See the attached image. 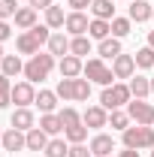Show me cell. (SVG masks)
<instances>
[{
  "instance_id": "cell-1",
  "label": "cell",
  "mask_w": 154,
  "mask_h": 157,
  "mask_svg": "<svg viewBox=\"0 0 154 157\" xmlns=\"http://www.w3.org/2000/svg\"><path fill=\"white\" fill-rule=\"evenodd\" d=\"M130 100H133V94H130V85H121V82H115V85L103 88V94H100V106H103V109H109V112H115V109H121V106H127Z\"/></svg>"
},
{
  "instance_id": "cell-2",
  "label": "cell",
  "mask_w": 154,
  "mask_h": 157,
  "mask_svg": "<svg viewBox=\"0 0 154 157\" xmlns=\"http://www.w3.org/2000/svg\"><path fill=\"white\" fill-rule=\"evenodd\" d=\"M52 70H55V55H42V52H39V55H33V58L24 63V78L37 85L42 78H48Z\"/></svg>"
},
{
  "instance_id": "cell-3",
  "label": "cell",
  "mask_w": 154,
  "mask_h": 157,
  "mask_svg": "<svg viewBox=\"0 0 154 157\" xmlns=\"http://www.w3.org/2000/svg\"><path fill=\"white\" fill-rule=\"evenodd\" d=\"M124 148H133V151L154 148V127H145V124L127 127L124 130Z\"/></svg>"
},
{
  "instance_id": "cell-4",
  "label": "cell",
  "mask_w": 154,
  "mask_h": 157,
  "mask_svg": "<svg viewBox=\"0 0 154 157\" xmlns=\"http://www.w3.org/2000/svg\"><path fill=\"white\" fill-rule=\"evenodd\" d=\"M82 76L88 78V82H94V85H103V88L115 85V73H112V67H106V63H103V58H91L88 63H85Z\"/></svg>"
},
{
  "instance_id": "cell-5",
  "label": "cell",
  "mask_w": 154,
  "mask_h": 157,
  "mask_svg": "<svg viewBox=\"0 0 154 157\" xmlns=\"http://www.w3.org/2000/svg\"><path fill=\"white\" fill-rule=\"evenodd\" d=\"M127 115H130L133 124L154 127V103H148V100H130L127 103Z\"/></svg>"
},
{
  "instance_id": "cell-6",
  "label": "cell",
  "mask_w": 154,
  "mask_h": 157,
  "mask_svg": "<svg viewBox=\"0 0 154 157\" xmlns=\"http://www.w3.org/2000/svg\"><path fill=\"white\" fill-rule=\"evenodd\" d=\"M45 42L37 36V30L30 27V30H24V33H18V39H15V48H18V55H39V48H42Z\"/></svg>"
},
{
  "instance_id": "cell-7",
  "label": "cell",
  "mask_w": 154,
  "mask_h": 157,
  "mask_svg": "<svg viewBox=\"0 0 154 157\" xmlns=\"http://www.w3.org/2000/svg\"><path fill=\"white\" fill-rule=\"evenodd\" d=\"M82 124H85L88 130H100V127H106V124H109V109H103V106H88L85 115H82Z\"/></svg>"
},
{
  "instance_id": "cell-8",
  "label": "cell",
  "mask_w": 154,
  "mask_h": 157,
  "mask_svg": "<svg viewBox=\"0 0 154 157\" xmlns=\"http://www.w3.org/2000/svg\"><path fill=\"white\" fill-rule=\"evenodd\" d=\"M12 103L24 109V106H30V103H37V91H33V82H18V85H12Z\"/></svg>"
},
{
  "instance_id": "cell-9",
  "label": "cell",
  "mask_w": 154,
  "mask_h": 157,
  "mask_svg": "<svg viewBox=\"0 0 154 157\" xmlns=\"http://www.w3.org/2000/svg\"><path fill=\"white\" fill-rule=\"evenodd\" d=\"M112 73H115V78H133V73H136V58L121 52V55L112 60Z\"/></svg>"
},
{
  "instance_id": "cell-10",
  "label": "cell",
  "mask_w": 154,
  "mask_h": 157,
  "mask_svg": "<svg viewBox=\"0 0 154 157\" xmlns=\"http://www.w3.org/2000/svg\"><path fill=\"white\" fill-rule=\"evenodd\" d=\"M0 145H3V151H12V154H15V151H21V148H27V133L9 127V130L3 133V142H0Z\"/></svg>"
},
{
  "instance_id": "cell-11",
  "label": "cell",
  "mask_w": 154,
  "mask_h": 157,
  "mask_svg": "<svg viewBox=\"0 0 154 157\" xmlns=\"http://www.w3.org/2000/svg\"><path fill=\"white\" fill-rule=\"evenodd\" d=\"M88 148H91V154H94V157H109L112 151H115V139L109 136V133H97V136L91 139Z\"/></svg>"
},
{
  "instance_id": "cell-12",
  "label": "cell",
  "mask_w": 154,
  "mask_h": 157,
  "mask_svg": "<svg viewBox=\"0 0 154 157\" xmlns=\"http://www.w3.org/2000/svg\"><path fill=\"white\" fill-rule=\"evenodd\" d=\"M9 124L15 127V130H33L37 127V118H33V112H30V106H24V109H15L12 112V118H9Z\"/></svg>"
},
{
  "instance_id": "cell-13",
  "label": "cell",
  "mask_w": 154,
  "mask_h": 157,
  "mask_svg": "<svg viewBox=\"0 0 154 157\" xmlns=\"http://www.w3.org/2000/svg\"><path fill=\"white\" fill-rule=\"evenodd\" d=\"M64 27H67L73 36H85V33H88V27H91V21H88V15H85V12H70Z\"/></svg>"
},
{
  "instance_id": "cell-14",
  "label": "cell",
  "mask_w": 154,
  "mask_h": 157,
  "mask_svg": "<svg viewBox=\"0 0 154 157\" xmlns=\"http://www.w3.org/2000/svg\"><path fill=\"white\" fill-rule=\"evenodd\" d=\"M151 15H154V9L148 0H130V15H127L130 21L142 24V21H151Z\"/></svg>"
},
{
  "instance_id": "cell-15",
  "label": "cell",
  "mask_w": 154,
  "mask_h": 157,
  "mask_svg": "<svg viewBox=\"0 0 154 157\" xmlns=\"http://www.w3.org/2000/svg\"><path fill=\"white\" fill-rule=\"evenodd\" d=\"M82 70H85L82 58H76V55L60 58V78H79V76H82Z\"/></svg>"
},
{
  "instance_id": "cell-16",
  "label": "cell",
  "mask_w": 154,
  "mask_h": 157,
  "mask_svg": "<svg viewBox=\"0 0 154 157\" xmlns=\"http://www.w3.org/2000/svg\"><path fill=\"white\" fill-rule=\"evenodd\" d=\"M48 55L67 58V55H70V39L64 36V33H52V36H48Z\"/></svg>"
},
{
  "instance_id": "cell-17",
  "label": "cell",
  "mask_w": 154,
  "mask_h": 157,
  "mask_svg": "<svg viewBox=\"0 0 154 157\" xmlns=\"http://www.w3.org/2000/svg\"><path fill=\"white\" fill-rule=\"evenodd\" d=\"M15 27H21V30L37 27V9L33 6H21L18 12H15Z\"/></svg>"
},
{
  "instance_id": "cell-18",
  "label": "cell",
  "mask_w": 154,
  "mask_h": 157,
  "mask_svg": "<svg viewBox=\"0 0 154 157\" xmlns=\"http://www.w3.org/2000/svg\"><path fill=\"white\" fill-rule=\"evenodd\" d=\"M100 58H109V60H115L118 55H121V39L118 36H106V39H100Z\"/></svg>"
},
{
  "instance_id": "cell-19",
  "label": "cell",
  "mask_w": 154,
  "mask_h": 157,
  "mask_svg": "<svg viewBox=\"0 0 154 157\" xmlns=\"http://www.w3.org/2000/svg\"><path fill=\"white\" fill-rule=\"evenodd\" d=\"M130 94H133V100H145L148 94H151V78L133 76V78H130Z\"/></svg>"
},
{
  "instance_id": "cell-20",
  "label": "cell",
  "mask_w": 154,
  "mask_h": 157,
  "mask_svg": "<svg viewBox=\"0 0 154 157\" xmlns=\"http://www.w3.org/2000/svg\"><path fill=\"white\" fill-rule=\"evenodd\" d=\"M39 130H45L48 136H58V133H64V124H60L58 112H48V115L39 118Z\"/></svg>"
},
{
  "instance_id": "cell-21",
  "label": "cell",
  "mask_w": 154,
  "mask_h": 157,
  "mask_svg": "<svg viewBox=\"0 0 154 157\" xmlns=\"http://www.w3.org/2000/svg\"><path fill=\"white\" fill-rule=\"evenodd\" d=\"M58 94H55V91H39L37 94V106H39V112H42V115H48V112H55V109H58Z\"/></svg>"
},
{
  "instance_id": "cell-22",
  "label": "cell",
  "mask_w": 154,
  "mask_h": 157,
  "mask_svg": "<svg viewBox=\"0 0 154 157\" xmlns=\"http://www.w3.org/2000/svg\"><path fill=\"white\" fill-rule=\"evenodd\" d=\"M45 145H48V133L45 130H39V127L27 130V148L30 151H45Z\"/></svg>"
},
{
  "instance_id": "cell-23",
  "label": "cell",
  "mask_w": 154,
  "mask_h": 157,
  "mask_svg": "<svg viewBox=\"0 0 154 157\" xmlns=\"http://www.w3.org/2000/svg\"><path fill=\"white\" fill-rule=\"evenodd\" d=\"M91 12H94V18H103V21H112V18H115V6H112V0H94V3H91Z\"/></svg>"
},
{
  "instance_id": "cell-24",
  "label": "cell",
  "mask_w": 154,
  "mask_h": 157,
  "mask_svg": "<svg viewBox=\"0 0 154 157\" xmlns=\"http://www.w3.org/2000/svg\"><path fill=\"white\" fill-rule=\"evenodd\" d=\"M0 70H3V76H18V73H24V63H21L18 55H6V58L0 60Z\"/></svg>"
},
{
  "instance_id": "cell-25",
  "label": "cell",
  "mask_w": 154,
  "mask_h": 157,
  "mask_svg": "<svg viewBox=\"0 0 154 157\" xmlns=\"http://www.w3.org/2000/svg\"><path fill=\"white\" fill-rule=\"evenodd\" d=\"M88 36H94V39H106V36H112V21H103V18H91V27H88Z\"/></svg>"
},
{
  "instance_id": "cell-26",
  "label": "cell",
  "mask_w": 154,
  "mask_h": 157,
  "mask_svg": "<svg viewBox=\"0 0 154 157\" xmlns=\"http://www.w3.org/2000/svg\"><path fill=\"white\" fill-rule=\"evenodd\" d=\"M88 97H91V82L88 78H73V100L85 103Z\"/></svg>"
},
{
  "instance_id": "cell-27",
  "label": "cell",
  "mask_w": 154,
  "mask_h": 157,
  "mask_svg": "<svg viewBox=\"0 0 154 157\" xmlns=\"http://www.w3.org/2000/svg\"><path fill=\"white\" fill-rule=\"evenodd\" d=\"M67 154H70L67 139H48V145H45V157H67Z\"/></svg>"
},
{
  "instance_id": "cell-28",
  "label": "cell",
  "mask_w": 154,
  "mask_h": 157,
  "mask_svg": "<svg viewBox=\"0 0 154 157\" xmlns=\"http://www.w3.org/2000/svg\"><path fill=\"white\" fill-rule=\"evenodd\" d=\"M70 55H76V58L91 55V39H88V36H73V39H70Z\"/></svg>"
},
{
  "instance_id": "cell-29",
  "label": "cell",
  "mask_w": 154,
  "mask_h": 157,
  "mask_svg": "<svg viewBox=\"0 0 154 157\" xmlns=\"http://www.w3.org/2000/svg\"><path fill=\"white\" fill-rule=\"evenodd\" d=\"M58 118H60V124H64V130H67V127H76V124H82V115H79L73 106H64V109L58 112Z\"/></svg>"
},
{
  "instance_id": "cell-30",
  "label": "cell",
  "mask_w": 154,
  "mask_h": 157,
  "mask_svg": "<svg viewBox=\"0 0 154 157\" xmlns=\"http://www.w3.org/2000/svg\"><path fill=\"white\" fill-rule=\"evenodd\" d=\"M45 24H48V27H64V24H67L64 9H60V6H48V9H45Z\"/></svg>"
},
{
  "instance_id": "cell-31",
  "label": "cell",
  "mask_w": 154,
  "mask_h": 157,
  "mask_svg": "<svg viewBox=\"0 0 154 157\" xmlns=\"http://www.w3.org/2000/svg\"><path fill=\"white\" fill-rule=\"evenodd\" d=\"M64 136H67V142H73V145H82V142L88 139V127H85V124L67 127V130H64Z\"/></svg>"
},
{
  "instance_id": "cell-32",
  "label": "cell",
  "mask_w": 154,
  "mask_h": 157,
  "mask_svg": "<svg viewBox=\"0 0 154 157\" xmlns=\"http://www.w3.org/2000/svg\"><path fill=\"white\" fill-rule=\"evenodd\" d=\"M133 58H136V67L151 70V67H154V48H151V45H145V48H139V52H136Z\"/></svg>"
},
{
  "instance_id": "cell-33",
  "label": "cell",
  "mask_w": 154,
  "mask_h": 157,
  "mask_svg": "<svg viewBox=\"0 0 154 157\" xmlns=\"http://www.w3.org/2000/svg\"><path fill=\"white\" fill-rule=\"evenodd\" d=\"M9 103H12V82H9V76L0 73V109H6Z\"/></svg>"
},
{
  "instance_id": "cell-34",
  "label": "cell",
  "mask_w": 154,
  "mask_h": 157,
  "mask_svg": "<svg viewBox=\"0 0 154 157\" xmlns=\"http://www.w3.org/2000/svg\"><path fill=\"white\" fill-rule=\"evenodd\" d=\"M109 124H112V130H121V133H124V130L130 127V115L121 112V109H115V112L109 115Z\"/></svg>"
},
{
  "instance_id": "cell-35",
  "label": "cell",
  "mask_w": 154,
  "mask_h": 157,
  "mask_svg": "<svg viewBox=\"0 0 154 157\" xmlns=\"http://www.w3.org/2000/svg\"><path fill=\"white\" fill-rule=\"evenodd\" d=\"M130 24H133L130 18H118L115 15V18H112V36H118V39L127 36V33H130Z\"/></svg>"
},
{
  "instance_id": "cell-36",
  "label": "cell",
  "mask_w": 154,
  "mask_h": 157,
  "mask_svg": "<svg viewBox=\"0 0 154 157\" xmlns=\"http://www.w3.org/2000/svg\"><path fill=\"white\" fill-rule=\"evenodd\" d=\"M15 12H18V3L15 0H0V21L15 18Z\"/></svg>"
},
{
  "instance_id": "cell-37",
  "label": "cell",
  "mask_w": 154,
  "mask_h": 157,
  "mask_svg": "<svg viewBox=\"0 0 154 157\" xmlns=\"http://www.w3.org/2000/svg\"><path fill=\"white\" fill-rule=\"evenodd\" d=\"M55 94L60 100H73V78H60L58 88H55Z\"/></svg>"
},
{
  "instance_id": "cell-38",
  "label": "cell",
  "mask_w": 154,
  "mask_h": 157,
  "mask_svg": "<svg viewBox=\"0 0 154 157\" xmlns=\"http://www.w3.org/2000/svg\"><path fill=\"white\" fill-rule=\"evenodd\" d=\"M67 157H94V154H91V148H85V142H82V145H70V154Z\"/></svg>"
},
{
  "instance_id": "cell-39",
  "label": "cell",
  "mask_w": 154,
  "mask_h": 157,
  "mask_svg": "<svg viewBox=\"0 0 154 157\" xmlns=\"http://www.w3.org/2000/svg\"><path fill=\"white\" fill-rule=\"evenodd\" d=\"M9 36H12V27H9L6 21H0V45H3V42H6Z\"/></svg>"
},
{
  "instance_id": "cell-40",
  "label": "cell",
  "mask_w": 154,
  "mask_h": 157,
  "mask_svg": "<svg viewBox=\"0 0 154 157\" xmlns=\"http://www.w3.org/2000/svg\"><path fill=\"white\" fill-rule=\"evenodd\" d=\"M67 3L73 6V12H82V9H85V6H91L94 0H67Z\"/></svg>"
},
{
  "instance_id": "cell-41",
  "label": "cell",
  "mask_w": 154,
  "mask_h": 157,
  "mask_svg": "<svg viewBox=\"0 0 154 157\" xmlns=\"http://www.w3.org/2000/svg\"><path fill=\"white\" fill-rule=\"evenodd\" d=\"M30 6L33 9H48V6H55V0H30Z\"/></svg>"
},
{
  "instance_id": "cell-42",
  "label": "cell",
  "mask_w": 154,
  "mask_h": 157,
  "mask_svg": "<svg viewBox=\"0 0 154 157\" xmlns=\"http://www.w3.org/2000/svg\"><path fill=\"white\" fill-rule=\"evenodd\" d=\"M118 157H139V151H133V148H124V151H121Z\"/></svg>"
},
{
  "instance_id": "cell-43",
  "label": "cell",
  "mask_w": 154,
  "mask_h": 157,
  "mask_svg": "<svg viewBox=\"0 0 154 157\" xmlns=\"http://www.w3.org/2000/svg\"><path fill=\"white\" fill-rule=\"evenodd\" d=\"M148 45H151V48H154V30H151V33H148Z\"/></svg>"
},
{
  "instance_id": "cell-44",
  "label": "cell",
  "mask_w": 154,
  "mask_h": 157,
  "mask_svg": "<svg viewBox=\"0 0 154 157\" xmlns=\"http://www.w3.org/2000/svg\"><path fill=\"white\" fill-rule=\"evenodd\" d=\"M3 58H6V55H3V45H0V60H3Z\"/></svg>"
},
{
  "instance_id": "cell-45",
  "label": "cell",
  "mask_w": 154,
  "mask_h": 157,
  "mask_svg": "<svg viewBox=\"0 0 154 157\" xmlns=\"http://www.w3.org/2000/svg\"><path fill=\"white\" fill-rule=\"evenodd\" d=\"M151 94H154V78H151Z\"/></svg>"
},
{
  "instance_id": "cell-46",
  "label": "cell",
  "mask_w": 154,
  "mask_h": 157,
  "mask_svg": "<svg viewBox=\"0 0 154 157\" xmlns=\"http://www.w3.org/2000/svg\"><path fill=\"white\" fill-rule=\"evenodd\" d=\"M0 142H3V133H0Z\"/></svg>"
},
{
  "instance_id": "cell-47",
  "label": "cell",
  "mask_w": 154,
  "mask_h": 157,
  "mask_svg": "<svg viewBox=\"0 0 154 157\" xmlns=\"http://www.w3.org/2000/svg\"><path fill=\"white\" fill-rule=\"evenodd\" d=\"M151 157H154V151H151Z\"/></svg>"
},
{
  "instance_id": "cell-48",
  "label": "cell",
  "mask_w": 154,
  "mask_h": 157,
  "mask_svg": "<svg viewBox=\"0 0 154 157\" xmlns=\"http://www.w3.org/2000/svg\"><path fill=\"white\" fill-rule=\"evenodd\" d=\"M151 18H154V15H151Z\"/></svg>"
}]
</instances>
